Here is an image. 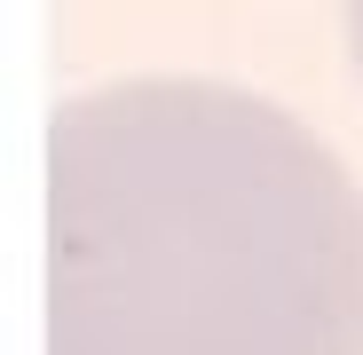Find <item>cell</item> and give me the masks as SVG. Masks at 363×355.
I'll use <instances>...</instances> for the list:
<instances>
[{"mask_svg": "<svg viewBox=\"0 0 363 355\" xmlns=\"http://www.w3.org/2000/svg\"><path fill=\"white\" fill-rule=\"evenodd\" d=\"M48 355H363V190L229 79L48 118Z\"/></svg>", "mask_w": 363, "mask_h": 355, "instance_id": "6da1fadb", "label": "cell"}, {"mask_svg": "<svg viewBox=\"0 0 363 355\" xmlns=\"http://www.w3.org/2000/svg\"><path fill=\"white\" fill-rule=\"evenodd\" d=\"M347 47H355V72H363V0H347Z\"/></svg>", "mask_w": 363, "mask_h": 355, "instance_id": "7a4b0ae2", "label": "cell"}]
</instances>
